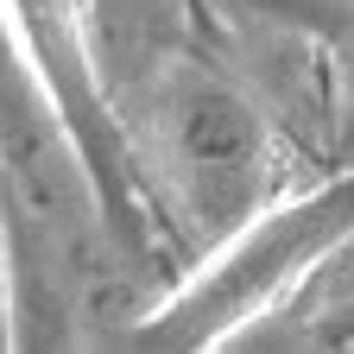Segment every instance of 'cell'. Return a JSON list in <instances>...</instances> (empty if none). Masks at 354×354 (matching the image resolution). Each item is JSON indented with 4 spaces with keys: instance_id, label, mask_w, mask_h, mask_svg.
<instances>
[{
    "instance_id": "cell-1",
    "label": "cell",
    "mask_w": 354,
    "mask_h": 354,
    "mask_svg": "<svg viewBox=\"0 0 354 354\" xmlns=\"http://www.w3.org/2000/svg\"><path fill=\"white\" fill-rule=\"evenodd\" d=\"M0 253L7 348H108L146 304V279L108 234L70 127L32 76L0 7Z\"/></svg>"
},
{
    "instance_id": "cell-3",
    "label": "cell",
    "mask_w": 354,
    "mask_h": 354,
    "mask_svg": "<svg viewBox=\"0 0 354 354\" xmlns=\"http://www.w3.org/2000/svg\"><path fill=\"white\" fill-rule=\"evenodd\" d=\"M348 241V177H323L317 190L291 203L253 209L241 228L190 253L196 266L184 279L158 285L133 317L114 329L108 348H146V354H190L221 348L247 317H259L317 253Z\"/></svg>"
},
{
    "instance_id": "cell-4",
    "label": "cell",
    "mask_w": 354,
    "mask_h": 354,
    "mask_svg": "<svg viewBox=\"0 0 354 354\" xmlns=\"http://www.w3.org/2000/svg\"><path fill=\"white\" fill-rule=\"evenodd\" d=\"M221 348H272V354H291V348L297 354H335V348H348V241L317 253Z\"/></svg>"
},
{
    "instance_id": "cell-5",
    "label": "cell",
    "mask_w": 354,
    "mask_h": 354,
    "mask_svg": "<svg viewBox=\"0 0 354 354\" xmlns=\"http://www.w3.org/2000/svg\"><path fill=\"white\" fill-rule=\"evenodd\" d=\"M0 348H7V253H0Z\"/></svg>"
},
{
    "instance_id": "cell-2",
    "label": "cell",
    "mask_w": 354,
    "mask_h": 354,
    "mask_svg": "<svg viewBox=\"0 0 354 354\" xmlns=\"http://www.w3.org/2000/svg\"><path fill=\"white\" fill-rule=\"evenodd\" d=\"M140 114L146 152L133 158L158 234H177L190 241V253H203L266 203L272 120L221 64L196 51L158 57L140 76Z\"/></svg>"
}]
</instances>
